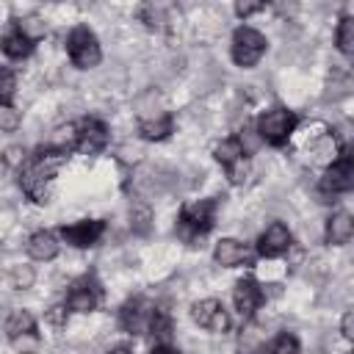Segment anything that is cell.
I'll use <instances>...</instances> for the list:
<instances>
[{"label":"cell","mask_w":354,"mask_h":354,"mask_svg":"<svg viewBox=\"0 0 354 354\" xmlns=\"http://www.w3.org/2000/svg\"><path fill=\"white\" fill-rule=\"evenodd\" d=\"M17 94V75L8 66H0V105H11Z\"/></svg>","instance_id":"603a6c76"},{"label":"cell","mask_w":354,"mask_h":354,"mask_svg":"<svg viewBox=\"0 0 354 354\" xmlns=\"http://www.w3.org/2000/svg\"><path fill=\"white\" fill-rule=\"evenodd\" d=\"M102 301V285L94 274H83L77 277L72 285H69V293H66V307L69 313H94Z\"/></svg>","instance_id":"52a82bcc"},{"label":"cell","mask_w":354,"mask_h":354,"mask_svg":"<svg viewBox=\"0 0 354 354\" xmlns=\"http://www.w3.org/2000/svg\"><path fill=\"white\" fill-rule=\"evenodd\" d=\"M149 221H152V213H149V207L147 205H133L130 207V227L136 230V232H149Z\"/></svg>","instance_id":"cb8c5ba5"},{"label":"cell","mask_w":354,"mask_h":354,"mask_svg":"<svg viewBox=\"0 0 354 354\" xmlns=\"http://www.w3.org/2000/svg\"><path fill=\"white\" fill-rule=\"evenodd\" d=\"M213 224H216V199H194L180 207V216H177L180 238L185 241L202 238L213 230Z\"/></svg>","instance_id":"7a4b0ae2"},{"label":"cell","mask_w":354,"mask_h":354,"mask_svg":"<svg viewBox=\"0 0 354 354\" xmlns=\"http://www.w3.org/2000/svg\"><path fill=\"white\" fill-rule=\"evenodd\" d=\"M213 260L224 268H235V266H243L252 260V252L243 241L238 238H221L216 246H213Z\"/></svg>","instance_id":"2e32d148"},{"label":"cell","mask_w":354,"mask_h":354,"mask_svg":"<svg viewBox=\"0 0 354 354\" xmlns=\"http://www.w3.org/2000/svg\"><path fill=\"white\" fill-rule=\"evenodd\" d=\"M340 332H343V337H346V340H354V313H351V310H346V313H343Z\"/></svg>","instance_id":"f546056e"},{"label":"cell","mask_w":354,"mask_h":354,"mask_svg":"<svg viewBox=\"0 0 354 354\" xmlns=\"http://www.w3.org/2000/svg\"><path fill=\"white\" fill-rule=\"evenodd\" d=\"M335 41H337V50H340L346 58L354 55V19H351V17H343V19L337 22Z\"/></svg>","instance_id":"7402d4cb"},{"label":"cell","mask_w":354,"mask_h":354,"mask_svg":"<svg viewBox=\"0 0 354 354\" xmlns=\"http://www.w3.org/2000/svg\"><path fill=\"white\" fill-rule=\"evenodd\" d=\"M149 315H152V304L141 296H133L119 307V326L127 335H141V332H147Z\"/></svg>","instance_id":"7c38bea8"},{"label":"cell","mask_w":354,"mask_h":354,"mask_svg":"<svg viewBox=\"0 0 354 354\" xmlns=\"http://www.w3.org/2000/svg\"><path fill=\"white\" fill-rule=\"evenodd\" d=\"M171 130H174L171 113H158V116H152V119H141V122H138V136H141L144 141H163V138L171 136Z\"/></svg>","instance_id":"44dd1931"},{"label":"cell","mask_w":354,"mask_h":354,"mask_svg":"<svg viewBox=\"0 0 354 354\" xmlns=\"http://www.w3.org/2000/svg\"><path fill=\"white\" fill-rule=\"evenodd\" d=\"M66 55L77 69H94L102 61V47L88 25H75L66 36Z\"/></svg>","instance_id":"3957f363"},{"label":"cell","mask_w":354,"mask_h":354,"mask_svg":"<svg viewBox=\"0 0 354 354\" xmlns=\"http://www.w3.org/2000/svg\"><path fill=\"white\" fill-rule=\"evenodd\" d=\"M296 124H299V116H296L293 111H288V108H268V111H263V113L257 116L254 130H257V136H260L266 144L282 147V144H288V138L293 136Z\"/></svg>","instance_id":"277c9868"},{"label":"cell","mask_w":354,"mask_h":354,"mask_svg":"<svg viewBox=\"0 0 354 354\" xmlns=\"http://www.w3.org/2000/svg\"><path fill=\"white\" fill-rule=\"evenodd\" d=\"M354 235V218L346 210H337L326 218V243L332 246H346Z\"/></svg>","instance_id":"d6986e66"},{"label":"cell","mask_w":354,"mask_h":354,"mask_svg":"<svg viewBox=\"0 0 354 354\" xmlns=\"http://www.w3.org/2000/svg\"><path fill=\"white\" fill-rule=\"evenodd\" d=\"M232 304H235V310L243 318H252L260 310V304H263V288L252 277L238 279L235 288H232Z\"/></svg>","instance_id":"5bb4252c"},{"label":"cell","mask_w":354,"mask_h":354,"mask_svg":"<svg viewBox=\"0 0 354 354\" xmlns=\"http://www.w3.org/2000/svg\"><path fill=\"white\" fill-rule=\"evenodd\" d=\"M274 14L282 17V19H293L299 14V0H268Z\"/></svg>","instance_id":"4316f807"},{"label":"cell","mask_w":354,"mask_h":354,"mask_svg":"<svg viewBox=\"0 0 354 354\" xmlns=\"http://www.w3.org/2000/svg\"><path fill=\"white\" fill-rule=\"evenodd\" d=\"M28 257L30 260H36V263H47V260H53L55 254H58V249H61V241H58V235L55 232H50V230H39V232H33L30 238H28Z\"/></svg>","instance_id":"e0dca14e"},{"label":"cell","mask_w":354,"mask_h":354,"mask_svg":"<svg viewBox=\"0 0 354 354\" xmlns=\"http://www.w3.org/2000/svg\"><path fill=\"white\" fill-rule=\"evenodd\" d=\"M66 318H69V307L66 304H55V307L47 310V324H53L55 329L66 326Z\"/></svg>","instance_id":"f1b7e54d"},{"label":"cell","mask_w":354,"mask_h":354,"mask_svg":"<svg viewBox=\"0 0 354 354\" xmlns=\"http://www.w3.org/2000/svg\"><path fill=\"white\" fill-rule=\"evenodd\" d=\"M33 47H36V41L14 22V28L11 30H6V36L0 39V50L11 58V61H22V58H28L30 53H33Z\"/></svg>","instance_id":"ac0fdd59"},{"label":"cell","mask_w":354,"mask_h":354,"mask_svg":"<svg viewBox=\"0 0 354 354\" xmlns=\"http://www.w3.org/2000/svg\"><path fill=\"white\" fill-rule=\"evenodd\" d=\"M266 47H268L266 36H263L260 30L243 25V28H238V30L232 33L230 55H232L235 66H241V69H252V66H257L260 58L266 55Z\"/></svg>","instance_id":"5b68a950"},{"label":"cell","mask_w":354,"mask_h":354,"mask_svg":"<svg viewBox=\"0 0 354 354\" xmlns=\"http://www.w3.org/2000/svg\"><path fill=\"white\" fill-rule=\"evenodd\" d=\"M290 243H293L290 230L282 221H274V224H268L260 232V238H257V254L260 257H282L290 249Z\"/></svg>","instance_id":"4fadbf2b"},{"label":"cell","mask_w":354,"mask_h":354,"mask_svg":"<svg viewBox=\"0 0 354 354\" xmlns=\"http://www.w3.org/2000/svg\"><path fill=\"white\" fill-rule=\"evenodd\" d=\"M321 194L324 196H337V194H348L354 188V160L348 152H340L324 171L321 177Z\"/></svg>","instance_id":"ba28073f"},{"label":"cell","mask_w":354,"mask_h":354,"mask_svg":"<svg viewBox=\"0 0 354 354\" xmlns=\"http://www.w3.org/2000/svg\"><path fill=\"white\" fill-rule=\"evenodd\" d=\"M19 127V111L14 105H0V130H17Z\"/></svg>","instance_id":"83f0119b"},{"label":"cell","mask_w":354,"mask_h":354,"mask_svg":"<svg viewBox=\"0 0 354 354\" xmlns=\"http://www.w3.org/2000/svg\"><path fill=\"white\" fill-rule=\"evenodd\" d=\"M268 348L274 351V354H288V351H299V340L290 335V332H279L271 343H268Z\"/></svg>","instance_id":"d4e9b609"},{"label":"cell","mask_w":354,"mask_h":354,"mask_svg":"<svg viewBox=\"0 0 354 354\" xmlns=\"http://www.w3.org/2000/svg\"><path fill=\"white\" fill-rule=\"evenodd\" d=\"M266 6H268V0H235V14H238L241 19H249L252 14L263 11Z\"/></svg>","instance_id":"484cf974"},{"label":"cell","mask_w":354,"mask_h":354,"mask_svg":"<svg viewBox=\"0 0 354 354\" xmlns=\"http://www.w3.org/2000/svg\"><path fill=\"white\" fill-rule=\"evenodd\" d=\"M105 232V221L102 218H80L75 224H64L61 227V238L75 246V249H88V246H97V241L102 238Z\"/></svg>","instance_id":"30bf717a"},{"label":"cell","mask_w":354,"mask_h":354,"mask_svg":"<svg viewBox=\"0 0 354 354\" xmlns=\"http://www.w3.org/2000/svg\"><path fill=\"white\" fill-rule=\"evenodd\" d=\"M191 318L202 329L216 332V335H221V332L230 329V315H227V310H224V304L218 299H202V301H196L191 307Z\"/></svg>","instance_id":"8fae6325"},{"label":"cell","mask_w":354,"mask_h":354,"mask_svg":"<svg viewBox=\"0 0 354 354\" xmlns=\"http://www.w3.org/2000/svg\"><path fill=\"white\" fill-rule=\"evenodd\" d=\"M108 124L97 116H83L77 124H75V149L83 152V155H97L108 147Z\"/></svg>","instance_id":"9c48e42d"},{"label":"cell","mask_w":354,"mask_h":354,"mask_svg":"<svg viewBox=\"0 0 354 354\" xmlns=\"http://www.w3.org/2000/svg\"><path fill=\"white\" fill-rule=\"evenodd\" d=\"M213 158L227 169V177H230L232 185H241L246 180V174H249V155H246V147H243V141L238 136H230V138L218 141L216 149H213Z\"/></svg>","instance_id":"8992f818"},{"label":"cell","mask_w":354,"mask_h":354,"mask_svg":"<svg viewBox=\"0 0 354 354\" xmlns=\"http://www.w3.org/2000/svg\"><path fill=\"white\" fill-rule=\"evenodd\" d=\"M66 158H69L66 152H61V149H55L50 144L44 149L33 152L30 158H25L22 166H19V180H17L19 188H22V194L30 202H36V205L50 202L53 180H55V174H58V169L64 166Z\"/></svg>","instance_id":"6da1fadb"},{"label":"cell","mask_w":354,"mask_h":354,"mask_svg":"<svg viewBox=\"0 0 354 354\" xmlns=\"http://www.w3.org/2000/svg\"><path fill=\"white\" fill-rule=\"evenodd\" d=\"M6 335L8 340H19V337H36L39 326H36V318L28 313V310H11L8 318H6Z\"/></svg>","instance_id":"ffe728a7"},{"label":"cell","mask_w":354,"mask_h":354,"mask_svg":"<svg viewBox=\"0 0 354 354\" xmlns=\"http://www.w3.org/2000/svg\"><path fill=\"white\" fill-rule=\"evenodd\" d=\"M147 332L152 335V351H174V343H171V313L166 307L152 304V315H149Z\"/></svg>","instance_id":"9a60e30c"}]
</instances>
